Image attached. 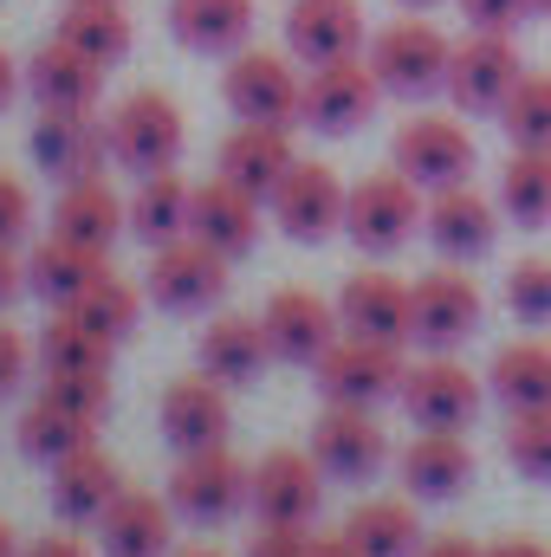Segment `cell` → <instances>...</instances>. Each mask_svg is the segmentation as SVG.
<instances>
[{
	"label": "cell",
	"mask_w": 551,
	"mask_h": 557,
	"mask_svg": "<svg viewBox=\"0 0 551 557\" xmlns=\"http://www.w3.org/2000/svg\"><path fill=\"white\" fill-rule=\"evenodd\" d=\"M292 162H298V149H292V124H234V131L221 137L215 175H228V182H241L247 195L273 201V188L285 182Z\"/></svg>",
	"instance_id": "obj_23"
},
{
	"label": "cell",
	"mask_w": 551,
	"mask_h": 557,
	"mask_svg": "<svg viewBox=\"0 0 551 557\" xmlns=\"http://www.w3.org/2000/svg\"><path fill=\"white\" fill-rule=\"evenodd\" d=\"M20 85H26V72H20V65H13V52L0 46V111H7L13 98H20Z\"/></svg>",
	"instance_id": "obj_53"
},
{
	"label": "cell",
	"mask_w": 551,
	"mask_h": 557,
	"mask_svg": "<svg viewBox=\"0 0 551 557\" xmlns=\"http://www.w3.org/2000/svg\"><path fill=\"white\" fill-rule=\"evenodd\" d=\"M39 396H52L59 409H72L85 421H105V409H111V370H59V376L39 383Z\"/></svg>",
	"instance_id": "obj_43"
},
{
	"label": "cell",
	"mask_w": 551,
	"mask_h": 557,
	"mask_svg": "<svg viewBox=\"0 0 551 557\" xmlns=\"http://www.w3.org/2000/svg\"><path fill=\"white\" fill-rule=\"evenodd\" d=\"M20 557H91V552H85L78 539H65V532H52V539H33V545H26Z\"/></svg>",
	"instance_id": "obj_51"
},
{
	"label": "cell",
	"mask_w": 551,
	"mask_h": 557,
	"mask_svg": "<svg viewBox=\"0 0 551 557\" xmlns=\"http://www.w3.org/2000/svg\"><path fill=\"white\" fill-rule=\"evenodd\" d=\"M338 324L351 337H377V344H415V298L409 285L383 267H364V273L344 278L338 292Z\"/></svg>",
	"instance_id": "obj_19"
},
{
	"label": "cell",
	"mask_w": 551,
	"mask_h": 557,
	"mask_svg": "<svg viewBox=\"0 0 551 557\" xmlns=\"http://www.w3.org/2000/svg\"><path fill=\"white\" fill-rule=\"evenodd\" d=\"M273 363V337L260 318H215L201 331V370L228 389H247L260 370Z\"/></svg>",
	"instance_id": "obj_31"
},
{
	"label": "cell",
	"mask_w": 551,
	"mask_h": 557,
	"mask_svg": "<svg viewBox=\"0 0 551 557\" xmlns=\"http://www.w3.org/2000/svg\"><path fill=\"white\" fill-rule=\"evenodd\" d=\"M500 131L513 149H551V72H526L500 104Z\"/></svg>",
	"instance_id": "obj_40"
},
{
	"label": "cell",
	"mask_w": 551,
	"mask_h": 557,
	"mask_svg": "<svg viewBox=\"0 0 551 557\" xmlns=\"http://www.w3.org/2000/svg\"><path fill=\"white\" fill-rule=\"evenodd\" d=\"M111 337L105 331H91L72 305H59L52 318H46V331H39V370L46 376H59V370H111Z\"/></svg>",
	"instance_id": "obj_36"
},
{
	"label": "cell",
	"mask_w": 551,
	"mask_h": 557,
	"mask_svg": "<svg viewBox=\"0 0 551 557\" xmlns=\"http://www.w3.org/2000/svg\"><path fill=\"white\" fill-rule=\"evenodd\" d=\"M396 7H409V13H428V7H441V0H396Z\"/></svg>",
	"instance_id": "obj_56"
},
{
	"label": "cell",
	"mask_w": 551,
	"mask_h": 557,
	"mask_svg": "<svg viewBox=\"0 0 551 557\" xmlns=\"http://www.w3.org/2000/svg\"><path fill=\"white\" fill-rule=\"evenodd\" d=\"M162 441L175 454H201V447H228V428H234V409H228V383H215L208 370L201 376H182L162 389Z\"/></svg>",
	"instance_id": "obj_22"
},
{
	"label": "cell",
	"mask_w": 551,
	"mask_h": 557,
	"mask_svg": "<svg viewBox=\"0 0 551 557\" xmlns=\"http://www.w3.org/2000/svg\"><path fill=\"white\" fill-rule=\"evenodd\" d=\"M188 208H195V188L162 169V175H143L137 195H131V234L143 247H162V240H182L188 234Z\"/></svg>",
	"instance_id": "obj_35"
},
{
	"label": "cell",
	"mask_w": 551,
	"mask_h": 557,
	"mask_svg": "<svg viewBox=\"0 0 551 557\" xmlns=\"http://www.w3.org/2000/svg\"><path fill=\"white\" fill-rule=\"evenodd\" d=\"M421 214H428V201H421V188H415L396 162H390L383 175L351 182V195H344V234H351L364 253H396V247H409L415 234H421Z\"/></svg>",
	"instance_id": "obj_2"
},
{
	"label": "cell",
	"mask_w": 551,
	"mask_h": 557,
	"mask_svg": "<svg viewBox=\"0 0 551 557\" xmlns=\"http://www.w3.org/2000/svg\"><path fill=\"white\" fill-rule=\"evenodd\" d=\"M247 499H254V467L234 460V447L175 454V473H169L175 519H188V525H228Z\"/></svg>",
	"instance_id": "obj_5"
},
{
	"label": "cell",
	"mask_w": 551,
	"mask_h": 557,
	"mask_svg": "<svg viewBox=\"0 0 551 557\" xmlns=\"http://www.w3.org/2000/svg\"><path fill=\"white\" fill-rule=\"evenodd\" d=\"M33 234V195L20 175H0V247H20Z\"/></svg>",
	"instance_id": "obj_44"
},
{
	"label": "cell",
	"mask_w": 551,
	"mask_h": 557,
	"mask_svg": "<svg viewBox=\"0 0 551 557\" xmlns=\"http://www.w3.org/2000/svg\"><path fill=\"white\" fill-rule=\"evenodd\" d=\"M260 324H267V337H273V363H298V370H318V357L344 337L338 298H318V292H305V285L273 292L267 311H260Z\"/></svg>",
	"instance_id": "obj_17"
},
{
	"label": "cell",
	"mask_w": 551,
	"mask_h": 557,
	"mask_svg": "<svg viewBox=\"0 0 551 557\" xmlns=\"http://www.w3.org/2000/svg\"><path fill=\"white\" fill-rule=\"evenodd\" d=\"M33 162L59 188L65 182H91L111 162V124L91 117V111H39V124H33Z\"/></svg>",
	"instance_id": "obj_18"
},
{
	"label": "cell",
	"mask_w": 551,
	"mask_h": 557,
	"mask_svg": "<svg viewBox=\"0 0 551 557\" xmlns=\"http://www.w3.org/2000/svg\"><path fill=\"white\" fill-rule=\"evenodd\" d=\"M26 363H33V350H26V337L13 331V324H0V403L26 383Z\"/></svg>",
	"instance_id": "obj_47"
},
{
	"label": "cell",
	"mask_w": 551,
	"mask_h": 557,
	"mask_svg": "<svg viewBox=\"0 0 551 557\" xmlns=\"http://www.w3.org/2000/svg\"><path fill=\"white\" fill-rule=\"evenodd\" d=\"M500 195H480L474 182H454V188H434L428 195V214H421V234H428V247L441 253V260H480V253H493V240H500Z\"/></svg>",
	"instance_id": "obj_16"
},
{
	"label": "cell",
	"mask_w": 551,
	"mask_h": 557,
	"mask_svg": "<svg viewBox=\"0 0 551 557\" xmlns=\"http://www.w3.org/2000/svg\"><path fill=\"white\" fill-rule=\"evenodd\" d=\"M370 72L390 98H434L448 91V65H454V39L434 20H396L370 39Z\"/></svg>",
	"instance_id": "obj_1"
},
{
	"label": "cell",
	"mask_w": 551,
	"mask_h": 557,
	"mask_svg": "<svg viewBox=\"0 0 551 557\" xmlns=\"http://www.w3.org/2000/svg\"><path fill=\"white\" fill-rule=\"evenodd\" d=\"M111 124V162L118 169H131V175H162V169H175V156H182V104L169 98V91H156V85H137L131 98H118V111L105 117Z\"/></svg>",
	"instance_id": "obj_4"
},
{
	"label": "cell",
	"mask_w": 551,
	"mask_h": 557,
	"mask_svg": "<svg viewBox=\"0 0 551 557\" xmlns=\"http://www.w3.org/2000/svg\"><path fill=\"white\" fill-rule=\"evenodd\" d=\"M175 557H221V552H208V545H188V552H175Z\"/></svg>",
	"instance_id": "obj_57"
},
{
	"label": "cell",
	"mask_w": 551,
	"mask_h": 557,
	"mask_svg": "<svg viewBox=\"0 0 551 557\" xmlns=\"http://www.w3.org/2000/svg\"><path fill=\"white\" fill-rule=\"evenodd\" d=\"M454 7L474 33H519V20H532L526 0H454Z\"/></svg>",
	"instance_id": "obj_45"
},
{
	"label": "cell",
	"mask_w": 551,
	"mask_h": 557,
	"mask_svg": "<svg viewBox=\"0 0 551 557\" xmlns=\"http://www.w3.org/2000/svg\"><path fill=\"white\" fill-rule=\"evenodd\" d=\"M311 460L325 467V480H344V486H364L383 473L390 460V434L377 409H344V403H325V416L311 421Z\"/></svg>",
	"instance_id": "obj_13"
},
{
	"label": "cell",
	"mask_w": 551,
	"mask_h": 557,
	"mask_svg": "<svg viewBox=\"0 0 551 557\" xmlns=\"http://www.w3.org/2000/svg\"><path fill=\"white\" fill-rule=\"evenodd\" d=\"M487 557H551L546 539H532V532H506V539H493Z\"/></svg>",
	"instance_id": "obj_50"
},
{
	"label": "cell",
	"mask_w": 551,
	"mask_h": 557,
	"mask_svg": "<svg viewBox=\"0 0 551 557\" xmlns=\"http://www.w3.org/2000/svg\"><path fill=\"white\" fill-rule=\"evenodd\" d=\"M221 98L241 124H298V104H305V78L292 72L285 52H260V46H241L221 72Z\"/></svg>",
	"instance_id": "obj_9"
},
{
	"label": "cell",
	"mask_w": 551,
	"mask_h": 557,
	"mask_svg": "<svg viewBox=\"0 0 551 557\" xmlns=\"http://www.w3.org/2000/svg\"><path fill=\"white\" fill-rule=\"evenodd\" d=\"M390 91L377 85L370 59H331V65H305V104H298V124H311L318 137H351L377 117Z\"/></svg>",
	"instance_id": "obj_8"
},
{
	"label": "cell",
	"mask_w": 551,
	"mask_h": 557,
	"mask_svg": "<svg viewBox=\"0 0 551 557\" xmlns=\"http://www.w3.org/2000/svg\"><path fill=\"white\" fill-rule=\"evenodd\" d=\"M260 208H267L260 195H247L241 182L215 175V182H201V188H195L188 234H195V240H208L215 253L241 260V253H254V240H260Z\"/></svg>",
	"instance_id": "obj_25"
},
{
	"label": "cell",
	"mask_w": 551,
	"mask_h": 557,
	"mask_svg": "<svg viewBox=\"0 0 551 557\" xmlns=\"http://www.w3.org/2000/svg\"><path fill=\"white\" fill-rule=\"evenodd\" d=\"M20 292H26V260H20V247H0V311H7Z\"/></svg>",
	"instance_id": "obj_48"
},
{
	"label": "cell",
	"mask_w": 551,
	"mask_h": 557,
	"mask_svg": "<svg viewBox=\"0 0 551 557\" xmlns=\"http://www.w3.org/2000/svg\"><path fill=\"white\" fill-rule=\"evenodd\" d=\"M364 46H370V26H364L357 0H292L285 7V52L298 65L357 59Z\"/></svg>",
	"instance_id": "obj_20"
},
{
	"label": "cell",
	"mask_w": 551,
	"mask_h": 557,
	"mask_svg": "<svg viewBox=\"0 0 551 557\" xmlns=\"http://www.w3.org/2000/svg\"><path fill=\"white\" fill-rule=\"evenodd\" d=\"M52 234L91 247V253H111L124 234H131V201H118V188L105 175L91 182H65L59 201H52Z\"/></svg>",
	"instance_id": "obj_27"
},
{
	"label": "cell",
	"mask_w": 551,
	"mask_h": 557,
	"mask_svg": "<svg viewBox=\"0 0 551 557\" xmlns=\"http://www.w3.org/2000/svg\"><path fill=\"white\" fill-rule=\"evenodd\" d=\"M0 557H20V532H13L7 519H0Z\"/></svg>",
	"instance_id": "obj_54"
},
{
	"label": "cell",
	"mask_w": 551,
	"mask_h": 557,
	"mask_svg": "<svg viewBox=\"0 0 551 557\" xmlns=\"http://www.w3.org/2000/svg\"><path fill=\"white\" fill-rule=\"evenodd\" d=\"M344 532H351V545L364 557H415L421 552V512H415V499L403 493H377V499H357L351 506V519H344Z\"/></svg>",
	"instance_id": "obj_32"
},
{
	"label": "cell",
	"mask_w": 551,
	"mask_h": 557,
	"mask_svg": "<svg viewBox=\"0 0 551 557\" xmlns=\"http://www.w3.org/2000/svg\"><path fill=\"white\" fill-rule=\"evenodd\" d=\"M506 311L526 331H551V260H519L506 273Z\"/></svg>",
	"instance_id": "obj_42"
},
{
	"label": "cell",
	"mask_w": 551,
	"mask_h": 557,
	"mask_svg": "<svg viewBox=\"0 0 551 557\" xmlns=\"http://www.w3.org/2000/svg\"><path fill=\"white\" fill-rule=\"evenodd\" d=\"M149 298L162 305V311H215L221 298H228V253H215L208 240H195V234H182V240H162V247H149Z\"/></svg>",
	"instance_id": "obj_10"
},
{
	"label": "cell",
	"mask_w": 551,
	"mask_h": 557,
	"mask_svg": "<svg viewBox=\"0 0 551 557\" xmlns=\"http://www.w3.org/2000/svg\"><path fill=\"white\" fill-rule=\"evenodd\" d=\"M72 311H78L91 331H105L111 344H124V337L137 331V318H143V298H137V285H131L124 273H111V267H105V273L78 292V305H72Z\"/></svg>",
	"instance_id": "obj_39"
},
{
	"label": "cell",
	"mask_w": 551,
	"mask_h": 557,
	"mask_svg": "<svg viewBox=\"0 0 551 557\" xmlns=\"http://www.w3.org/2000/svg\"><path fill=\"white\" fill-rule=\"evenodd\" d=\"M311 557H364L351 545V532L338 525V532H311Z\"/></svg>",
	"instance_id": "obj_52"
},
{
	"label": "cell",
	"mask_w": 551,
	"mask_h": 557,
	"mask_svg": "<svg viewBox=\"0 0 551 557\" xmlns=\"http://www.w3.org/2000/svg\"><path fill=\"white\" fill-rule=\"evenodd\" d=\"M390 162L409 175L421 195H434V188L474 182L480 149H474V131H467L461 117H448V111H415L409 124L396 131V143H390Z\"/></svg>",
	"instance_id": "obj_6"
},
{
	"label": "cell",
	"mask_w": 551,
	"mask_h": 557,
	"mask_svg": "<svg viewBox=\"0 0 551 557\" xmlns=\"http://www.w3.org/2000/svg\"><path fill=\"white\" fill-rule=\"evenodd\" d=\"M526 13H532V20H551V0H526Z\"/></svg>",
	"instance_id": "obj_55"
},
{
	"label": "cell",
	"mask_w": 551,
	"mask_h": 557,
	"mask_svg": "<svg viewBox=\"0 0 551 557\" xmlns=\"http://www.w3.org/2000/svg\"><path fill=\"white\" fill-rule=\"evenodd\" d=\"M415 557H487V545H474L467 532H441V539H421Z\"/></svg>",
	"instance_id": "obj_49"
},
{
	"label": "cell",
	"mask_w": 551,
	"mask_h": 557,
	"mask_svg": "<svg viewBox=\"0 0 551 557\" xmlns=\"http://www.w3.org/2000/svg\"><path fill=\"white\" fill-rule=\"evenodd\" d=\"M254 519L260 525H311L325 506V467L311 447H267L254 460Z\"/></svg>",
	"instance_id": "obj_15"
},
{
	"label": "cell",
	"mask_w": 551,
	"mask_h": 557,
	"mask_svg": "<svg viewBox=\"0 0 551 557\" xmlns=\"http://www.w3.org/2000/svg\"><path fill=\"white\" fill-rule=\"evenodd\" d=\"M487 389L506 403V416L546 409L551 403V344L546 337H513V344H500L493 363H487Z\"/></svg>",
	"instance_id": "obj_33"
},
{
	"label": "cell",
	"mask_w": 551,
	"mask_h": 557,
	"mask_svg": "<svg viewBox=\"0 0 551 557\" xmlns=\"http://www.w3.org/2000/svg\"><path fill=\"white\" fill-rule=\"evenodd\" d=\"M247 557H311V525H260Z\"/></svg>",
	"instance_id": "obj_46"
},
{
	"label": "cell",
	"mask_w": 551,
	"mask_h": 557,
	"mask_svg": "<svg viewBox=\"0 0 551 557\" xmlns=\"http://www.w3.org/2000/svg\"><path fill=\"white\" fill-rule=\"evenodd\" d=\"M500 447H506V467H513L519 480L551 486V403L546 409H519V416H506Z\"/></svg>",
	"instance_id": "obj_41"
},
{
	"label": "cell",
	"mask_w": 551,
	"mask_h": 557,
	"mask_svg": "<svg viewBox=\"0 0 551 557\" xmlns=\"http://www.w3.org/2000/svg\"><path fill=\"white\" fill-rule=\"evenodd\" d=\"M480 396H487V376H474L454 350H428L421 363H409L396 403L415 428H467L480 416Z\"/></svg>",
	"instance_id": "obj_11"
},
{
	"label": "cell",
	"mask_w": 551,
	"mask_h": 557,
	"mask_svg": "<svg viewBox=\"0 0 551 557\" xmlns=\"http://www.w3.org/2000/svg\"><path fill=\"white\" fill-rule=\"evenodd\" d=\"M409 298H415V344L421 350H461L480 331V318H487V298H480L474 278L461 273V260L421 273L409 285Z\"/></svg>",
	"instance_id": "obj_12"
},
{
	"label": "cell",
	"mask_w": 551,
	"mask_h": 557,
	"mask_svg": "<svg viewBox=\"0 0 551 557\" xmlns=\"http://www.w3.org/2000/svg\"><path fill=\"white\" fill-rule=\"evenodd\" d=\"M118 493H124V467L91 441V447H78V454H65L59 467H52V512L65 519V525H98L111 506H118Z\"/></svg>",
	"instance_id": "obj_26"
},
{
	"label": "cell",
	"mask_w": 551,
	"mask_h": 557,
	"mask_svg": "<svg viewBox=\"0 0 551 557\" xmlns=\"http://www.w3.org/2000/svg\"><path fill=\"white\" fill-rule=\"evenodd\" d=\"M344 182H338V169L331 162H292L285 169V182L273 188V221L285 227V240H298V247H318V240H331V234H344Z\"/></svg>",
	"instance_id": "obj_14"
},
{
	"label": "cell",
	"mask_w": 551,
	"mask_h": 557,
	"mask_svg": "<svg viewBox=\"0 0 551 557\" xmlns=\"http://www.w3.org/2000/svg\"><path fill=\"white\" fill-rule=\"evenodd\" d=\"M500 214L513 227H551V149H513L500 169Z\"/></svg>",
	"instance_id": "obj_37"
},
{
	"label": "cell",
	"mask_w": 551,
	"mask_h": 557,
	"mask_svg": "<svg viewBox=\"0 0 551 557\" xmlns=\"http://www.w3.org/2000/svg\"><path fill=\"white\" fill-rule=\"evenodd\" d=\"M403 473V493L415 506H441V499H461L467 480H474V447L461 428H415V441L396 460Z\"/></svg>",
	"instance_id": "obj_21"
},
{
	"label": "cell",
	"mask_w": 551,
	"mask_h": 557,
	"mask_svg": "<svg viewBox=\"0 0 551 557\" xmlns=\"http://www.w3.org/2000/svg\"><path fill=\"white\" fill-rule=\"evenodd\" d=\"M403 344H377V337H338L325 357H318V396L325 403H344V409H383L403 396Z\"/></svg>",
	"instance_id": "obj_3"
},
{
	"label": "cell",
	"mask_w": 551,
	"mask_h": 557,
	"mask_svg": "<svg viewBox=\"0 0 551 557\" xmlns=\"http://www.w3.org/2000/svg\"><path fill=\"white\" fill-rule=\"evenodd\" d=\"M105 267H111V253H91V247H78V240H65V234H46V240L26 253V292L59 311V305H78V292L105 273Z\"/></svg>",
	"instance_id": "obj_30"
},
{
	"label": "cell",
	"mask_w": 551,
	"mask_h": 557,
	"mask_svg": "<svg viewBox=\"0 0 551 557\" xmlns=\"http://www.w3.org/2000/svg\"><path fill=\"white\" fill-rule=\"evenodd\" d=\"M98 552L105 557H175V506H169V493L124 486L118 506L98 519Z\"/></svg>",
	"instance_id": "obj_24"
},
{
	"label": "cell",
	"mask_w": 551,
	"mask_h": 557,
	"mask_svg": "<svg viewBox=\"0 0 551 557\" xmlns=\"http://www.w3.org/2000/svg\"><path fill=\"white\" fill-rule=\"evenodd\" d=\"M26 91H33L39 111H91L98 91H105V65L85 59L78 46H65V39L52 33V39L33 52V65H26Z\"/></svg>",
	"instance_id": "obj_28"
},
{
	"label": "cell",
	"mask_w": 551,
	"mask_h": 557,
	"mask_svg": "<svg viewBox=\"0 0 551 557\" xmlns=\"http://www.w3.org/2000/svg\"><path fill=\"white\" fill-rule=\"evenodd\" d=\"M91 434H98V421L59 409L52 396H33V409L20 416V454H26V460H39V467H59L65 454L91 447Z\"/></svg>",
	"instance_id": "obj_38"
},
{
	"label": "cell",
	"mask_w": 551,
	"mask_h": 557,
	"mask_svg": "<svg viewBox=\"0 0 551 557\" xmlns=\"http://www.w3.org/2000/svg\"><path fill=\"white\" fill-rule=\"evenodd\" d=\"M169 33L188 52L234 59L254 39V0H169Z\"/></svg>",
	"instance_id": "obj_29"
},
{
	"label": "cell",
	"mask_w": 551,
	"mask_h": 557,
	"mask_svg": "<svg viewBox=\"0 0 551 557\" xmlns=\"http://www.w3.org/2000/svg\"><path fill=\"white\" fill-rule=\"evenodd\" d=\"M59 39L78 46L85 59H98V65L111 72V65H124V52H131V13H124V0H65Z\"/></svg>",
	"instance_id": "obj_34"
},
{
	"label": "cell",
	"mask_w": 551,
	"mask_h": 557,
	"mask_svg": "<svg viewBox=\"0 0 551 557\" xmlns=\"http://www.w3.org/2000/svg\"><path fill=\"white\" fill-rule=\"evenodd\" d=\"M526 78V59L513 46V33H474L454 39V65H448V98L461 117H500V104L513 98V85Z\"/></svg>",
	"instance_id": "obj_7"
}]
</instances>
